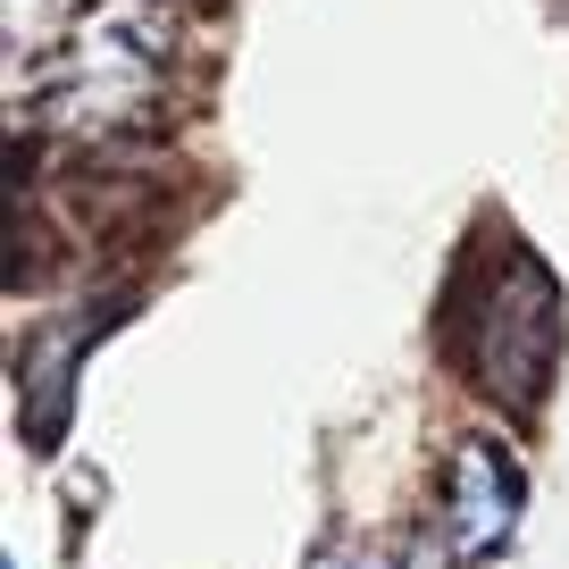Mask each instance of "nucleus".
<instances>
[{"label":"nucleus","instance_id":"nucleus-1","mask_svg":"<svg viewBox=\"0 0 569 569\" xmlns=\"http://www.w3.org/2000/svg\"><path fill=\"white\" fill-rule=\"evenodd\" d=\"M184 51V0H84L26 84V126L51 142H126L160 118Z\"/></svg>","mask_w":569,"mask_h":569},{"label":"nucleus","instance_id":"nucleus-4","mask_svg":"<svg viewBox=\"0 0 569 569\" xmlns=\"http://www.w3.org/2000/svg\"><path fill=\"white\" fill-rule=\"evenodd\" d=\"M101 336V310H59V319H42V327H26V343H18V410H26V436L34 445H51V427H59V410L76 402V360H84V343Z\"/></svg>","mask_w":569,"mask_h":569},{"label":"nucleus","instance_id":"nucleus-5","mask_svg":"<svg viewBox=\"0 0 569 569\" xmlns=\"http://www.w3.org/2000/svg\"><path fill=\"white\" fill-rule=\"evenodd\" d=\"M310 569H402V561H369V552H352V545H319Z\"/></svg>","mask_w":569,"mask_h":569},{"label":"nucleus","instance_id":"nucleus-3","mask_svg":"<svg viewBox=\"0 0 569 569\" xmlns=\"http://www.w3.org/2000/svg\"><path fill=\"white\" fill-rule=\"evenodd\" d=\"M519 519H528V469H519V452L495 445V436H469L445 469V545L461 561H495V552H511Z\"/></svg>","mask_w":569,"mask_h":569},{"label":"nucleus","instance_id":"nucleus-2","mask_svg":"<svg viewBox=\"0 0 569 569\" xmlns=\"http://www.w3.org/2000/svg\"><path fill=\"white\" fill-rule=\"evenodd\" d=\"M452 369L486 393L495 410L528 419L545 402L552 369H561V284L536 251L502 243V260H486L461 284V336H452Z\"/></svg>","mask_w":569,"mask_h":569}]
</instances>
